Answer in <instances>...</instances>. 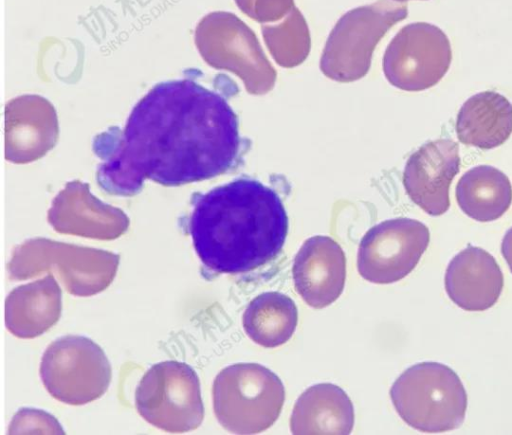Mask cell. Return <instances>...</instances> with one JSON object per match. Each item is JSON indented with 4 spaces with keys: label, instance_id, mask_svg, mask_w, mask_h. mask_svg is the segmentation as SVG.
<instances>
[{
    "label": "cell",
    "instance_id": "1",
    "mask_svg": "<svg viewBox=\"0 0 512 435\" xmlns=\"http://www.w3.org/2000/svg\"><path fill=\"white\" fill-rule=\"evenodd\" d=\"M239 149L238 119L225 97L193 80L165 81L134 106L97 178L123 196L145 180L179 186L226 172Z\"/></svg>",
    "mask_w": 512,
    "mask_h": 435
},
{
    "label": "cell",
    "instance_id": "2",
    "mask_svg": "<svg viewBox=\"0 0 512 435\" xmlns=\"http://www.w3.org/2000/svg\"><path fill=\"white\" fill-rule=\"evenodd\" d=\"M188 231L206 268L246 273L280 253L288 217L273 189L255 179L238 178L197 197Z\"/></svg>",
    "mask_w": 512,
    "mask_h": 435
},
{
    "label": "cell",
    "instance_id": "3",
    "mask_svg": "<svg viewBox=\"0 0 512 435\" xmlns=\"http://www.w3.org/2000/svg\"><path fill=\"white\" fill-rule=\"evenodd\" d=\"M399 416L412 428L439 433L454 430L464 421L467 394L449 366L433 361L406 369L390 390Z\"/></svg>",
    "mask_w": 512,
    "mask_h": 435
},
{
    "label": "cell",
    "instance_id": "4",
    "mask_svg": "<svg viewBox=\"0 0 512 435\" xmlns=\"http://www.w3.org/2000/svg\"><path fill=\"white\" fill-rule=\"evenodd\" d=\"M284 399L282 381L257 363L228 366L213 384L217 420L235 434H256L268 429L279 417Z\"/></svg>",
    "mask_w": 512,
    "mask_h": 435
},
{
    "label": "cell",
    "instance_id": "5",
    "mask_svg": "<svg viewBox=\"0 0 512 435\" xmlns=\"http://www.w3.org/2000/svg\"><path fill=\"white\" fill-rule=\"evenodd\" d=\"M407 15L406 4L389 0H377L346 12L327 38L320 61L322 72L339 82L365 76L378 42Z\"/></svg>",
    "mask_w": 512,
    "mask_h": 435
},
{
    "label": "cell",
    "instance_id": "6",
    "mask_svg": "<svg viewBox=\"0 0 512 435\" xmlns=\"http://www.w3.org/2000/svg\"><path fill=\"white\" fill-rule=\"evenodd\" d=\"M195 44L213 67L237 74L251 94L269 92L276 71L267 59L254 31L231 12L205 15L195 28Z\"/></svg>",
    "mask_w": 512,
    "mask_h": 435
},
{
    "label": "cell",
    "instance_id": "7",
    "mask_svg": "<svg viewBox=\"0 0 512 435\" xmlns=\"http://www.w3.org/2000/svg\"><path fill=\"white\" fill-rule=\"evenodd\" d=\"M40 376L52 397L66 404L83 405L106 392L112 371L98 344L85 336L68 335L46 348Z\"/></svg>",
    "mask_w": 512,
    "mask_h": 435
},
{
    "label": "cell",
    "instance_id": "8",
    "mask_svg": "<svg viewBox=\"0 0 512 435\" xmlns=\"http://www.w3.org/2000/svg\"><path fill=\"white\" fill-rule=\"evenodd\" d=\"M135 406L147 422L164 431L194 430L204 417L198 375L183 362L155 364L136 388Z\"/></svg>",
    "mask_w": 512,
    "mask_h": 435
},
{
    "label": "cell",
    "instance_id": "9",
    "mask_svg": "<svg viewBox=\"0 0 512 435\" xmlns=\"http://www.w3.org/2000/svg\"><path fill=\"white\" fill-rule=\"evenodd\" d=\"M452 50L437 26L410 23L393 37L384 54L387 80L405 91H422L436 85L449 70Z\"/></svg>",
    "mask_w": 512,
    "mask_h": 435
},
{
    "label": "cell",
    "instance_id": "10",
    "mask_svg": "<svg viewBox=\"0 0 512 435\" xmlns=\"http://www.w3.org/2000/svg\"><path fill=\"white\" fill-rule=\"evenodd\" d=\"M429 240L426 225L414 219L396 218L377 224L360 242L358 271L372 283L399 281L416 267Z\"/></svg>",
    "mask_w": 512,
    "mask_h": 435
},
{
    "label": "cell",
    "instance_id": "11",
    "mask_svg": "<svg viewBox=\"0 0 512 435\" xmlns=\"http://www.w3.org/2000/svg\"><path fill=\"white\" fill-rule=\"evenodd\" d=\"M459 168V146L455 141H429L407 160L403 184L416 205L431 216H440L450 207L449 188Z\"/></svg>",
    "mask_w": 512,
    "mask_h": 435
},
{
    "label": "cell",
    "instance_id": "12",
    "mask_svg": "<svg viewBox=\"0 0 512 435\" xmlns=\"http://www.w3.org/2000/svg\"><path fill=\"white\" fill-rule=\"evenodd\" d=\"M293 280L297 293L313 308L336 301L344 288L345 255L331 238L315 236L304 242L295 256Z\"/></svg>",
    "mask_w": 512,
    "mask_h": 435
},
{
    "label": "cell",
    "instance_id": "13",
    "mask_svg": "<svg viewBox=\"0 0 512 435\" xmlns=\"http://www.w3.org/2000/svg\"><path fill=\"white\" fill-rule=\"evenodd\" d=\"M444 283L448 297L458 307L466 311H484L498 301L504 278L490 253L468 245L449 262Z\"/></svg>",
    "mask_w": 512,
    "mask_h": 435
},
{
    "label": "cell",
    "instance_id": "14",
    "mask_svg": "<svg viewBox=\"0 0 512 435\" xmlns=\"http://www.w3.org/2000/svg\"><path fill=\"white\" fill-rule=\"evenodd\" d=\"M354 425V408L337 385L319 383L297 399L290 419L293 434H349Z\"/></svg>",
    "mask_w": 512,
    "mask_h": 435
},
{
    "label": "cell",
    "instance_id": "15",
    "mask_svg": "<svg viewBox=\"0 0 512 435\" xmlns=\"http://www.w3.org/2000/svg\"><path fill=\"white\" fill-rule=\"evenodd\" d=\"M6 327L19 338H34L60 317L61 289L52 276L13 289L5 302Z\"/></svg>",
    "mask_w": 512,
    "mask_h": 435
},
{
    "label": "cell",
    "instance_id": "16",
    "mask_svg": "<svg viewBox=\"0 0 512 435\" xmlns=\"http://www.w3.org/2000/svg\"><path fill=\"white\" fill-rule=\"evenodd\" d=\"M512 133V104L496 91L468 98L456 118V134L463 144L480 149L502 145Z\"/></svg>",
    "mask_w": 512,
    "mask_h": 435
},
{
    "label": "cell",
    "instance_id": "17",
    "mask_svg": "<svg viewBox=\"0 0 512 435\" xmlns=\"http://www.w3.org/2000/svg\"><path fill=\"white\" fill-rule=\"evenodd\" d=\"M456 200L470 218L489 222L501 217L512 201V186L508 177L490 165L469 169L456 185Z\"/></svg>",
    "mask_w": 512,
    "mask_h": 435
},
{
    "label": "cell",
    "instance_id": "18",
    "mask_svg": "<svg viewBox=\"0 0 512 435\" xmlns=\"http://www.w3.org/2000/svg\"><path fill=\"white\" fill-rule=\"evenodd\" d=\"M298 311L294 301L280 292L256 296L243 314L246 334L260 346L273 348L286 343L295 332Z\"/></svg>",
    "mask_w": 512,
    "mask_h": 435
},
{
    "label": "cell",
    "instance_id": "19",
    "mask_svg": "<svg viewBox=\"0 0 512 435\" xmlns=\"http://www.w3.org/2000/svg\"><path fill=\"white\" fill-rule=\"evenodd\" d=\"M261 31L271 56L280 66L292 68L308 57L311 48L310 32L304 16L296 6L280 22L262 24Z\"/></svg>",
    "mask_w": 512,
    "mask_h": 435
},
{
    "label": "cell",
    "instance_id": "20",
    "mask_svg": "<svg viewBox=\"0 0 512 435\" xmlns=\"http://www.w3.org/2000/svg\"><path fill=\"white\" fill-rule=\"evenodd\" d=\"M242 13L262 24L281 20L295 6L294 0H235Z\"/></svg>",
    "mask_w": 512,
    "mask_h": 435
},
{
    "label": "cell",
    "instance_id": "21",
    "mask_svg": "<svg viewBox=\"0 0 512 435\" xmlns=\"http://www.w3.org/2000/svg\"><path fill=\"white\" fill-rule=\"evenodd\" d=\"M501 253L512 272V227L509 228L501 243Z\"/></svg>",
    "mask_w": 512,
    "mask_h": 435
},
{
    "label": "cell",
    "instance_id": "22",
    "mask_svg": "<svg viewBox=\"0 0 512 435\" xmlns=\"http://www.w3.org/2000/svg\"><path fill=\"white\" fill-rule=\"evenodd\" d=\"M394 1L405 2V1H408V0H394Z\"/></svg>",
    "mask_w": 512,
    "mask_h": 435
}]
</instances>
